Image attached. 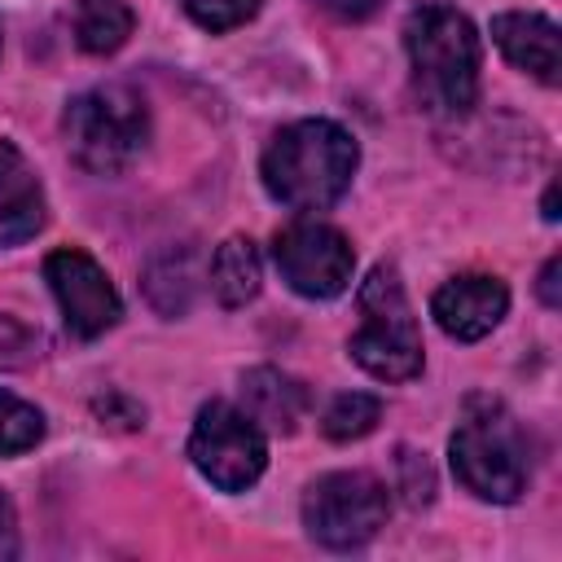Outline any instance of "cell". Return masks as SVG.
<instances>
[{
  "mask_svg": "<svg viewBox=\"0 0 562 562\" xmlns=\"http://www.w3.org/2000/svg\"><path fill=\"white\" fill-rule=\"evenodd\" d=\"M356 167H360V145L334 119H299L281 127L259 158L268 198L299 215L329 211L351 189Z\"/></svg>",
  "mask_w": 562,
  "mask_h": 562,
  "instance_id": "1",
  "label": "cell"
},
{
  "mask_svg": "<svg viewBox=\"0 0 562 562\" xmlns=\"http://www.w3.org/2000/svg\"><path fill=\"white\" fill-rule=\"evenodd\" d=\"M413 83L430 110L465 114L479 101V31L452 4H417L404 22Z\"/></svg>",
  "mask_w": 562,
  "mask_h": 562,
  "instance_id": "2",
  "label": "cell"
},
{
  "mask_svg": "<svg viewBox=\"0 0 562 562\" xmlns=\"http://www.w3.org/2000/svg\"><path fill=\"white\" fill-rule=\"evenodd\" d=\"M448 461L457 483L479 501L514 505L527 492V443L518 422L496 400L474 395L465 404V417L448 439Z\"/></svg>",
  "mask_w": 562,
  "mask_h": 562,
  "instance_id": "3",
  "label": "cell"
},
{
  "mask_svg": "<svg viewBox=\"0 0 562 562\" xmlns=\"http://www.w3.org/2000/svg\"><path fill=\"white\" fill-rule=\"evenodd\" d=\"M66 149L70 158L92 176H119L132 167L149 140V110L140 92L123 83H101L66 105Z\"/></svg>",
  "mask_w": 562,
  "mask_h": 562,
  "instance_id": "4",
  "label": "cell"
},
{
  "mask_svg": "<svg viewBox=\"0 0 562 562\" xmlns=\"http://www.w3.org/2000/svg\"><path fill=\"white\" fill-rule=\"evenodd\" d=\"M347 351L382 382H408L422 373V329L391 263H378L360 285V329L347 338Z\"/></svg>",
  "mask_w": 562,
  "mask_h": 562,
  "instance_id": "5",
  "label": "cell"
},
{
  "mask_svg": "<svg viewBox=\"0 0 562 562\" xmlns=\"http://www.w3.org/2000/svg\"><path fill=\"white\" fill-rule=\"evenodd\" d=\"M391 514L386 483L364 470H334L321 474L303 492V527L325 549H360L369 544Z\"/></svg>",
  "mask_w": 562,
  "mask_h": 562,
  "instance_id": "6",
  "label": "cell"
},
{
  "mask_svg": "<svg viewBox=\"0 0 562 562\" xmlns=\"http://www.w3.org/2000/svg\"><path fill=\"white\" fill-rule=\"evenodd\" d=\"M189 461L211 487L246 492L268 465V430H259V422L246 408L228 400H211L198 408L189 435Z\"/></svg>",
  "mask_w": 562,
  "mask_h": 562,
  "instance_id": "7",
  "label": "cell"
},
{
  "mask_svg": "<svg viewBox=\"0 0 562 562\" xmlns=\"http://www.w3.org/2000/svg\"><path fill=\"white\" fill-rule=\"evenodd\" d=\"M272 263L281 281L303 299H338L351 285L356 250L351 241L321 220H299L272 237Z\"/></svg>",
  "mask_w": 562,
  "mask_h": 562,
  "instance_id": "8",
  "label": "cell"
},
{
  "mask_svg": "<svg viewBox=\"0 0 562 562\" xmlns=\"http://www.w3.org/2000/svg\"><path fill=\"white\" fill-rule=\"evenodd\" d=\"M44 281L61 307V321L75 338H101L105 329L119 325L123 316V299L114 290V281L105 277V268L79 250V246H61L44 259Z\"/></svg>",
  "mask_w": 562,
  "mask_h": 562,
  "instance_id": "9",
  "label": "cell"
},
{
  "mask_svg": "<svg viewBox=\"0 0 562 562\" xmlns=\"http://www.w3.org/2000/svg\"><path fill=\"white\" fill-rule=\"evenodd\" d=\"M505 312H509V290L501 277H487V272H461L443 281L430 299L435 325L457 342L487 338L505 321Z\"/></svg>",
  "mask_w": 562,
  "mask_h": 562,
  "instance_id": "10",
  "label": "cell"
},
{
  "mask_svg": "<svg viewBox=\"0 0 562 562\" xmlns=\"http://www.w3.org/2000/svg\"><path fill=\"white\" fill-rule=\"evenodd\" d=\"M48 220L44 184L13 140H0V250L31 241Z\"/></svg>",
  "mask_w": 562,
  "mask_h": 562,
  "instance_id": "11",
  "label": "cell"
},
{
  "mask_svg": "<svg viewBox=\"0 0 562 562\" xmlns=\"http://www.w3.org/2000/svg\"><path fill=\"white\" fill-rule=\"evenodd\" d=\"M492 40L518 70H527L544 88H558V79H562V40H558L553 18H544V13H496L492 18Z\"/></svg>",
  "mask_w": 562,
  "mask_h": 562,
  "instance_id": "12",
  "label": "cell"
},
{
  "mask_svg": "<svg viewBox=\"0 0 562 562\" xmlns=\"http://www.w3.org/2000/svg\"><path fill=\"white\" fill-rule=\"evenodd\" d=\"M241 408L259 422V430H272V435H294L299 422L307 417L312 408V395L299 378L272 369V364H259L250 373H241Z\"/></svg>",
  "mask_w": 562,
  "mask_h": 562,
  "instance_id": "13",
  "label": "cell"
},
{
  "mask_svg": "<svg viewBox=\"0 0 562 562\" xmlns=\"http://www.w3.org/2000/svg\"><path fill=\"white\" fill-rule=\"evenodd\" d=\"M198 281H202V250L193 241L167 246L145 263V299L162 312V316H184L198 299Z\"/></svg>",
  "mask_w": 562,
  "mask_h": 562,
  "instance_id": "14",
  "label": "cell"
},
{
  "mask_svg": "<svg viewBox=\"0 0 562 562\" xmlns=\"http://www.w3.org/2000/svg\"><path fill=\"white\" fill-rule=\"evenodd\" d=\"M206 281H211V294L224 307H246L259 294V281H263L259 246L250 237H224L215 246L211 263H206Z\"/></svg>",
  "mask_w": 562,
  "mask_h": 562,
  "instance_id": "15",
  "label": "cell"
},
{
  "mask_svg": "<svg viewBox=\"0 0 562 562\" xmlns=\"http://www.w3.org/2000/svg\"><path fill=\"white\" fill-rule=\"evenodd\" d=\"M132 9L123 0H79L75 4V44L92 57L119 53L132 35Z\"/></svg>",
  "mask_w": 562,
  "mask_h": 562,
  "instance_id": "16",
  "label": "cell"
},
{
  "mask_svg": "<svg viewBox=\"0 0 562 562\" xmlns=\"http://www.w3.org/2000/svg\"><path fill=\"white\" fill-rule=\"evenodd\" d=\"M378 422H382V400L364 391H347V395H334V404L321 417V430L334 443H351V439H364Z\"/></svg>",
  "mask_w": 562,
  "mask_h": 562,
  "instance_id": "17",
  "label": "cell"
},
{
  "mask_svg": "<svg viewBox=\"0 0 562 562\" xmlns=\"http://www.w3.org/2000/svg\"><path fill=\"white\" fill-rule=\"evenodd\" d=\"M44 439V413L9 391H0V457L31 452Z\"/></svg>",
  "mask_w": 562,
  "mask_h": 562,
  "instance_id": "18",
  "label": "cell"
},
{
  "mask_svg": "<svg viewBox=\"0 0 562 562\" xmlns=\"http://www.w3.org/2000/svg\"><path fill=\"white\" fill-rule=\"evenodd\" d=\"M259 4H263V0H180V9H184L202 31H211V35L250 22V18L259 13Z\"/></svg>",
  "mask_w": 562,
  "mask_h": 562,
  "instance_id": "19",
  "label": "cell"
},
{
  "mask_svg": "<svg viewBox=\"0 0 562 562\" xmlns=\"http://www.w3.org/2000/svg\"><path fill=\"white\" fill-rule=\"evenodd\" d=\"M40 351H44L40 329L13 312H0V369H26L31 360H40Z\"/></svg>",
  "mask_w": 562,
  "mask_h": 562,
  "instance_id": "20",
  "label": "cell"
},
{
  "mask_svg": "<svg viewBox=\"0 0 562 562\" xmlns=\"http://www.w3.org/2000/svg\"><path fill=\"white\" fill-rule=\"evenodd\" d=\"M395 465L404 470L400 492L408 496V505H426V501H430V492H435V474H430L426 457H417V452H400V457H395Z\"/></svg>",
  "mask_w": 562,
  "mask_h": 562,
  "instance_id": "21",
  "label": "cell"
},
{
  "mask_svg": "<svg viewBox=\"0 0 562 562\" xmlns=\"http://www.w3.org/2000/svg\"><path fill=\"white\" fill-rule=\"evenodd\" d=\"M18 558V509L9 501V492L0 487V562Z\"/></svg>",
  "mask_w": 562,
  "mask_h": 562,
  "instance_id": "22",
  "label": "cell"
},
{
  "mask_svg": "<svg viewBox=\"0 0 562 562\" xmlns=\"http://www.w3.org/2000/svg\"><path fill=\"white\" fill-rule=\"evenodd\" d=\"M558 272H562V259L553 255L544 268H540V281H536V294L544 307H562V285H558Z\"/></svg>",
  "mask_w": 562,
  "mask_h": 562,
  "instance_id": "23",
  "label": "cell"
},
{
  "mask_svg": "<svg viewBox=\"0 0 562 562\" xmlns=\"http://www.w3.org/2000/svg\"><path fill=\"white\" fill-rule=\"evenodd\" d=\"M316 4L338 13V18H347V22H364V18H373L382 9V0H316Z\"/></svg>",
  "mask_w": 562,
  "mask_h": 562,
  "instance_id": "24",
  "label": "cell"
},
{
  "mask_svg": "<svg viewBox=\"0 0 562 562\" xmlns=\"http://www.w3.org/2000/svg\"><path fill=\"white\" fill-rule=\"evenodd\" d=\"M544 220L549 224L558 220V184H549V193H544Z\"/></svg>",
  "mask_w": 562,
  "mask_h": 562,
  "instance_id": "25",
  "label": "cell"
}]
</instances>
